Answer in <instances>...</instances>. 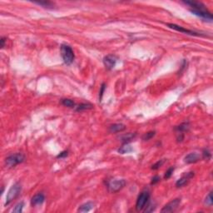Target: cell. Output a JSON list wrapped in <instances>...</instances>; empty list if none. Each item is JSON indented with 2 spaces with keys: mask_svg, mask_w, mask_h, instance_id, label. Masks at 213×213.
Instances as JSON below:
<instances>
[{
  "mask_svg": "<svg viewBox=\"0 0 213 213\" xmlns=\"http://www.w3.org/2000/svg\"><path fill=\"white\" fill-rule=\"evenodd\" d=\"M163 162H164V160H161V161H158L157 163H155L154 165H152V169H153V170H157V169H158L160 166L163 164Z\"/></svg>",
  "mask_w": 213,
  "mask_h": 213,
  "instance_id": "obj_26",
  "label": "cell"
},
{
  "mask_svg": "<svg viewBox=\"0 0 213 213\" xmlns=\"http://www.w3.org/2000/svg\"><path fill=\"white\" fill-rule=\"evenodd\" d=\"M117 61V57L114 56V55H111V54H110V55L106 56V57L103 59V63H104V66L106 67V69L111 70L116 66Z\"/></svg>",
  "mask_w": 213,
  "mask_h": 213,
  "instance_id": "obj_8",
  "label": "cell"
},
{
  "mask_svg": "<svg viewBox=\"0 0 213 213\" xmlns=\"http://www.w3.org/2000/svg\"><path fill=\"white\" fill-rule=\"evenodd\" d=\"M167 26L169 27L170 28L176 30V31L183 32V33H186V34H189V35H192V36H202V34L199 33V32H194V31H192V30H188V29H186V28H184L182 27L173 24V23H167Z\"/></svg>",
  "mask_w": 213,
  "mask_h": 213,
  "instance_id": "obj_9",
  "label": "cell"
},
{
  "mask_svg": "<svg viewBox=\"0 0 213 213\" xmlns=\"http://www.w3.org/2000/svg\"><path fill=\"white\" fill-rule=\"evenodd\" d=\"M173 171H174V167H170L168 170L166 171V174L164 177H165V179H169L171 175H172V173H173Z\"/></svg>",
  "mask_w": 213,
  "mask_h": 213,
  "instance_id": "obj_24",
  "label": "cell"
},
{
  "mask_svg": "<svg viewBox=\"0 0 213 213\" xmlns=\"http://www.w3.org/2000/svg\"><path fill=\"white\" fill-rule=\"evenodd\" d=\"M126 129V126L123 123H115L110 126L109 128V132L112 133H121Z\"/></svg>",
  "mask_w": 213,
  "mask_h": 213,
  "instance_id": "obj_13",
  "label": "cell"
},
{
  "mask_svg": "<svg viewBox=\"0 0 213 213\" xmlns=\"http://www.w3.org/2000/svg\"><path fill=\"white\" fill-rule=\"evenodd\" d=\"M211 152H209V150L207 149H205L204 151H203V152H202V157L204 158V159H206V160H209L210 158H211Z\"/></svg>",
  "mask_w": 213,
  "mask_h": 213,
  "instance_id": "obj_25",
  "label": "cell"
},
{
  "mask_svg": "<svg viewBox=\"0 0 213 213\" xmlns=\"http://www.w3.org/2000/svg\"><path fill=\"white\" fill-rule=\"evenodd\" d=\"M186 4L191 7L190 11L196 16L202 18L206 21H212V13L207 9L206 6L202 3L197 2V1H186L184 2Z\"/></svg>",
  "mask_w": 213,
  "mask_h": 213,
  "instance_id": "obj_1",
  "label": "cell"
},
{
  "mask_svg": "<svg viewBox=\"0 0 213 213\" xmlns=\"http://www.w3.org/2000/svg\"><path fill=\"white\" fill-rule=\"evenodd\" d=\"M126 185V181L124 179H114L112 181H107L108 191L112 193L119 192Z\"/></svg>",
  "mask_w": 213,
  "mask_h": 213,
  "instance_id": "obj_5",
  "label": "cell"
},
{
  "mask_svg": "<svg viewBox=\"0 0 213 213\" xmlns=\"http://www.w3.org/2000/svg\"><path fill=\"white\" fill-rule=\"evenodd\" d=\"M35 4L43 6V8H53V4L51 2H37Z\"/></svg>",
  "mask_w": 213,
  "mask_h": 213,
  "instance_id": "obj_22",
  "label": "cell"
},
{
  "mask_svg": "<svg viewBox=\"0 0 213 213\" xmlns=\"http://www.w3.org/2000/svg\"><path fill=\"white\" fill-rule=\"evenodd\" d=\"M92 105L90 103H82L78 106H77L76 111L81 112V111H83V110H88V109H92Z\"/></svg>",
  "mask_w": 213,
  "mask_h": 213,
  "instance_id": "obj_18",
  "label": "cell"
},
{
  "mask_svg": "<svg viewBox=\"0 0 213 213\" xmlns=\"http://www.w3.org/2000/svg\"><path fill=\"white\" fill-rule=\"evenodd\" d=\"M135 136H136V134L134 133H128V134H126V135H123L121 137V140H122V142H124V143H128V142H130V141H132L134 138H135Z\"/></svg>",
  "mask_w": 213,
  "mask_h": 213,
  "instance_id": "obj_17",
  "label": "cell"
},
{
  "mask_svg": "<svg viewBox=\"0 0 213 213\" xmlns=\"http://www.w3.org/2000/svg\"><path fill=\"white\" fill-rule=\"evenodd\" d=\"M62 104L65 106H68V107H74L75 102L71 99H68V98H65L62 100Z\"/></svg>",
  "mask_w": 213,
  "mask_h": 213,
  "instance_id": "obj_19",
  "label": "cell"
},
{
  "mask_svg": "<svg viewBox=\"0 0 213 213\" xmlns=\"http://www.w3.org/2000/svg\"><path fill=\"white\" fill-rule=\"evenodd\" d=\"M24 159H25V157L22 153L13 154L6 158V165L8 167H14L15 166L18 165L19 163H22L24 161Z\"/></svg>",
  "mask_w": 213,
  "mask_h": 213,
  "instance_id": "obj_6",
  "label": "cell"
},
{
  "mask_svg": "<svg viewBox=\"0 0 213 213\" xmlns=\"http://www.w3.org/2000/svg\"><path fill=\"white\" fill-rule=\"evenodd\" d=\"M105 87H106L105 83H102V87H101V91H100V96H99L100 101H101L102 97V95H103V92H104V90H105Z\"/></svg>",
  "mask_w": 213,
  "mask_h": 213,
  "instance_id": "obj_27",
  "label": "cell"
},
{
  "mask_svg": "<svg viewBox=\"0 0 213 213\" xmlns=\"http://www.w3.org/2000/svg\"><path fill=\"white\" fill-rule=\"evenodd\" d=\"M61 55H62V58L63 59L64 63L68 64V65L72 63L74 60L75 56L73 50L68 45L63 44L61 46Z\"/></svg>",
  "mask_w": 213,
  "mask_h": 213,
  "instance_id": "obj_2",
  "label": "cell"
},
{
  "mask_svg": "<svg viewBox=\"0 0 213 213\" xmlns=\"http://www.w3.org/2000/svg\"><path fill=\"white\" fill-rule=\"evenodd\" d=\"M181 204V199L179 198H176L172 200L171 202H168L166 205H165L163 208L161 210V212L162 213H170V212H174L176 209L178 208L179 205Z\"/></svg>",
  "mask_w": 213,
  "mask_h": 213,
  "instance_id": "obj_7",
  "label": "cell"
},
{
  "mask_svg": "<svg viewBox=\"0 0 213 213\" xmlns=\"http://www.w3.org/2000/svg\"><path fill=\"white\" fill-rule=\"evenodd\" d=\"M189 129V123H184L181 124L180 126L176 127V131L177 132L178 134H183L182 133L184 132H186L187 130Z\"/></svg>",
  "mask_w": 213,
  "mask_h": 213,
  "instance_id": "obj_16",
  "label": "cell"
},
{
  "mask_svg": "<svg viewBox=\"0 0 213 213\" xmlns=\"http://www.w3.org/2000/svg\"><path fill=\"white\" fill-rule=\"evenodd\" d=\"M154 136H155V132H149V133H147L144 134L143 137H142V139H143L144 141H148V140H150L152 138H153Z\"/></svg>",
  "mask_w": 213,
  "mask_h": 213,
  "instance_id": "obj_23",
  "label": "cell"
},
{
  "mask_svg": "<svg viewBox=\"0 0 213 213\" xmlns=\"http://www.w3.org/2000/svg\"><path fill=\"white\" fill-rule=\"evenodd\" d=\"M93 207H94V203L92 202H88L81 205L79 208L78 209V212H90Z\"/></svg>",
  "mask_w": 213,
  "mask_h": 213,
  "instance_id": "obj_14",
  "label": "cell"
},
{
  "mask_svg": "<svg viewBox=\"0 0 213 213\" xmlns=\"http://www.w3.org/2000/svg\"><path fill=\"white\" fill-rule=\"evenodd\" d=\"M67 156H68V152H67V151H64V152H61V153L58 156V158H63V157H67Z\"/></svg>",
  "mask_w": 213,
  "mask_h": 213,
  "instance_id": "obj_29",
  "label": "cell"
},
{
  "mask_svg": "<svg viewBox=\"0 0 213 213\" xmlns=\"http://www.w3.org/2000/svg\"><path fill=\"white\" fill-rule=\"evenodd\" d=\"M150 198V193L148 191H143L140 193L138 197L137 202H136V209L138 212L142 211L146 207V205L147 204Z\"/></svg>",
  "mask_w": 213,
  "mask_h": 213,
  "instance_id": "obj_4",
  "label": "cell"
},
{
  "mask_svg": "<svg viewBox=\"0 0 213 213\" xmlns=\"http://www.w3.org/2000/svg\"><path fill=\"white\" fill-rule=\"evenodd\" d=\"M133 151V148L130 146L128 145V143H126L124 146L121 147L119 149H118V152L121 153V154H126V153H130L132 152Z\"/></svg>",
  "mask_w": 213,
  "mask_h": 213,
  "instance_id": "obj_15",
  "label": "cell"
},
{
  "mask_svg": "<svg viewBox=\"0 0 213 213\" xmlns=\"http://www.w3.org/2000/svg\"><path fill=\"white\" fill-rule=\"evenodd\" d=\"M1 48H3L4 47V45H5V37H1Z\"/></svg>",
  "mask_w": 213,
  "mask_h": 213,
  "instance_id": "obj_30",
  "label": "cell"
},
{
  "mask_svg": "<svg viewBox=\"0 0 213 213\" xmlns=\"http://www.w3.org/2000/svg\"><path fill=\"white\" fill-rule=\"evenodd\" d=\"M21 191H22V186L20 183L16 182L15 184H13V186H11V188L9 189V191L8 192V194H7L5 205L10 204L13 200H15L17 197L19 196V194H20Z\"/></svg>",
  "mask_w": 213,
  "mask_h": 213,
  "instance_id": "obj_3",
  "label": "cell"
},
{
  "mask_svg": "<svg viewBox=\"0 0 213 213\" xmlns=\"http://www.w3.org/2000/svg\"><path fill=\"white\" fill-rule=\"evenodd\" d=\"M212 203H213L212 195V192H210L207 196V197H206V199H205V201H204V204H205L206 206H207V207H212Z\"/></svg>",
  "mask_w": 213,
  "mask_h": 213,
  "instance_id": "obj_20",
  "label": "cell"
},
{
  "mask_svg": "<svg viewBox=\"0 0 213 213\" xmlns=\"http://www.w3.org/2000/svg\"><path fill=\"white\" fill-rule=\"evenodd\" d=\"M45 201V196L43 193H37L35 196H33L31 200V204L32 207H37L42 205Z\"/></svg>",
  "mask_w": 213,
  "mask_h": 213,
  "instance_id": "obj_11",
  "label": "cell"
},
{
  "mask_svg": "<svg viewBox=\"0 0 213 213\" xmlns=\"http://www.w3.org/2000/svg\"><path fill=\"white\" fill-rule=\"evenodd\" d=\"M200 159H201L200 155L197 154L196 152H192V153H189V154L186 155L185 158H184V162L186 163H187V164H192V163L197 162Z\"/></svg>",
  "mask_w": 213,
  "mask_h": 213,
  "instance_id": "obj_12",
  "label": "cell"
},
{
  "mask_svg": "<svg viewBox=\"0 0 213 213\" xmlns=\"http://www.w3.org/2000/svg\"><path fill=\"white\" fill-rule=\"evenodd\" d=\"M193 176H194V172H192V171L185 174L184 176H181L179 180H177V181L176 182V187H182V186L186 185Z\"/></svg>",
  "mask_w": 213,
  "mask_h": 213,
  "instance_id": "obj_10",
  "label": "cell"
},
{
  "mask_svg": "<svg viewBox=\"0 0 213 213\" xmlns=\"http://www.w3.org/2000/svg\"><path fill=\"white\" fill-rule=\"evenodd\" d=\"M24 207V203L23 202H21L18 203L16 206H15V207L13 209V212H23V208Z\"/></svg>",
  "mask_w": 213,
  "mask_h": 213,
  "instance_id": "obj_21",
  "label": "cell"
},
{
  "mask_svg": "<svg viewBox=\"0 0 213 213\" xmlns=\"http://www.w3.org/2000/svg\"><path fill=\"white\" fill-rule=\"evenodd\" d=\"M158 181H160V177L158 176H155L152 179V184H156Z\"/></svg>",
  "mask_w": 213,
  "mask_h": 213,
  "instance_id": "obj_28",
  "label": "cell"
}]
</instances>
